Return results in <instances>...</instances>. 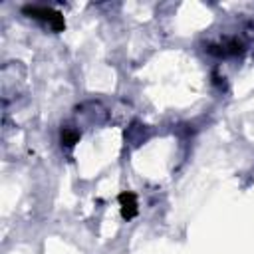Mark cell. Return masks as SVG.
Instances as JSON below:
<instances>
[{
	"instance_id": "obj_3",
	"label": "cell",
	"mask_w": 254,
	"mask_h": 254,
	"mask_svg": "<svg viewBox=\"0 0 254 254\" xmlns=\"http://www.w3.org/2000/svg\"><path fill=\"white\" fill-rule=\"evenodd\" d=\"M77 139H79V133H77L75 129H71V127H64V129H62V143H64V145L71 147V145L77 143Z\"/></svg>"
},
{
	"instance_id": "obj_2",
	"label": "cell",
	"mask_w": 254,
	"mask_h": 254,
	"mask_svg": "<svg viewBox=\"0 0 254 254\" xmlns=\"http://www.w3.org/2000/svg\"><path fill=\"white\" fill-rule=\"evenodd\" d=\"M119 202H121V214H123V218H133L135 214H137V198H135V194L133 192H121L119 194Z\"/></svg>"
},
{
	"instance_id": "obj_1",
	"label": "cell",
	"mask_w": 254,
	"mask_h": 254,
	"mask_svg": "<svg viewBox=\"0 0 254 254\" xmlns=\"http://www.w3.org/2000/svg\"><path fill=\"white\" fill-rule=\"evenodd\" d=\"M24 14H28L30 18H40V20H46L56 32H62L65 22H64V16L52 8H46V6H26L24 8Z\"/></svg>"
}]
</instances>
